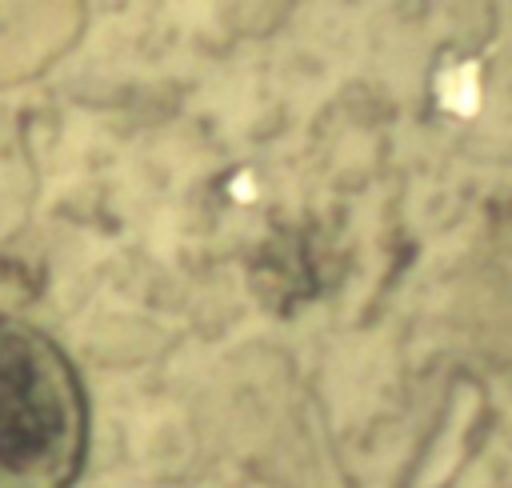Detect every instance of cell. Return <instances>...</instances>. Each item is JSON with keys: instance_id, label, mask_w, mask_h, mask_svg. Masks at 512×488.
<instances>
[{"instance_id": "6da1fadb", "label": "cell", "mask_w": 512, "mask_h": 488, "mask_svg": "<svg viewBox=\"0 0 512 488\" xmlns=\"http://www.w3.org/2000/svg\"><path fill=\"white\" fill-rule=\"evenodd\" d=\"M88 444L84 388L60 344L0 312V488H72Z\"/></svg>"}]
</instances>
